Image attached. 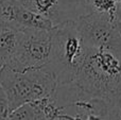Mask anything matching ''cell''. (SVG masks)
Segmentation results:
<instances>
[{
  "label": "cell",
  "instance_id": "277c9868",
  "mask_svg": "<svg viewBox=\"0 0 121 120\" xmlns=\"http://www.w3.org/2000/svg\"><path fill=\"white\" fill-rule=\"evenodd\" d=\"M51 51L52 30L20 31L16 53L9 68L19 72L45 68L50 62Z\"/></svg>",
  "mask_w": 121,
  "mask_h": 120
},
{
  "label": "cell",
  "instance_id": "2e32d148",
  "mask_svg": "<svg viewBox=\"0 0 121 120\" xmlns=\"http://www.w3.org/2000/svg\"><path fill=\"white\" fill-rule=\"evenodd\" d=\"M120 31H121V30H120Z\"/></svg>",
  "mask_w": 121,
  "mask_h": 120
},
{
  "label": "cell",
  "instance_id": "5b68a950",
  "mask_svg": "<svg viewBox=\"0 0 121 120\" xmlns=\"http://www.w3.org/2000/svg\"><path fill=\"white\" fill-rule=\"evenodd\" d=\"M74 23L87 48L108 50L121 57V31L117 23L94 13L80 16Z\"/></svg>",
  "mask_w": 121,
  "mask_h": 120
},
{
  "label": "cell",
  "instance_id": "3957f363",
  "mask_svg": "<svg viewBox=\"0 0 121 120\" xmlns=\"http://www.w3.org/2000/svg\"><path fill=\"white\" fill-rule=\"evenodd\" d=\"M0 85L8 97L11 112L23 104L53 97L59 86L55 77L46 68L19 72L6 66L0 70Z\"/></svg>",
  "mask_w": 121,
  "mask_h": 120
},
{
  "label": "cell",
  "instance_id": "8992f818",
  "mask_svg": "<svg viewBox=\"0 0 121 120\" xmlns=\"http://www.w3.org/2000/svg\"><path fill=\"white\" fill-rule=\"evenodd\" d=\"M30 11L47 18L54 26L75 21L86 15L84 0H18Z\"/></svg>",
  "mask_w": 121,
  "mask_h": 120
},
{
  "label": "cell",
  "instance_id": "7c38bea8",
  "mask_svg": "<svg viewBox=\"0 0 121 120\" xmlns=\"http://www.w3.org/2000/svg\"><path fill=\"white\" fill-rule=\"evenodd\" d=\"M117 26L119 27V29L121 30V10H119L118 13V18H117Z\"/></svg>",
  "mask_w": 121,
  "mask_h": 120
},
{
  "label": "cell",
  "instance_id": "52a82bcc",
  "mask_svg": "<svg viewBox=\"0 0 121 120\" xmlns=\"http://www.w3.org/2000/svg\"><path fill=\"white\" fill-rule=\"evenodd\" d=\"M0 18L3 25L19 32L29 29L52 30L54 28L50 20L30 11L18 0H0Z\"/></svg>",
  "mask_w": 121,
  "mask_h": 120
},
{
  "label": "cell",
  "instance_id": "ba28073f",
  "mask_svg": "<svg viewBox=\"0 0 121 120\" xmlns=\"http://www.w3.org/2000/svg\"><path fill=\"white\" fill-rule=\"evenodd\" d=\"M19 31L3 25L0 27V60L4 66H10L14 60L18 44Z\"/></svg>",
  "mask_w": 121,
  "mask_h": 120
},
{
  "label": "cell",
  "instance_id": "6da1fadb",
  "mask_svg": "<svg viewBox=\"0 0 121 120\" xmlns=\"http://www.w3.org/2000/svg\"><path fill=\"white\" fill-rule=\"evenodd\" d=\"M73 84L83 95L121 108V57L104 49L88 48Z\"/></svg>",
  "mask_w": 121,
  "mask_h": 120
},
{
  "label": "cell",
  "instance_id": "4fadbf2b",
  "mask_svg": "<svg viewBox=\"0 0 121 120\" xmlns=\"http://www.w3.org/2000/svg\"><path fill=\"white\" fill-rule=\"evenodd\" d=\"M3 66H4V64L2 63V61H1V60H0V70H1L2 68H3Z\"/></svg>",
  "mask_w": 121,
  "mask_h": 120
},
{
  "label": "cell",
  "instance_id": "7a4b0ae2",
  "mask_svg": "<svg viewBox=\"0 0 121 120\" xmlns=\"http://www.w3.org/2000/svg\"><path fill=\"white\" fill-rule=\"evenodd\" d=\"M87 50L74 21L55 26L52 29L51 59L45 68L55 77L59 86L71 84L77 79Z\"/></svg>",
  "mask_w": 121,
  "mask_h": 120
},
{
  "label": "cell",
  "instance_id": "9c48e42d",
  "mask_svg": "<svg viewBox=\"0 0 121 120\" xmlns=\"http://www.w3.org/2000/svg\"><path fill=\"white\" fill-rule=\"evenodd\" d=\"M84 4L86 14L94 13L117 23L121 0H84Z\"/></svg>",
  "mask_w": 121,
  "mask_h": 120
},
{
  "label": "cell",
  "instance_id": "8fae6325",
  "mask_svg": "<svg viewBox=\"0 0 121 120\" xmlns=\"http://www.w3.org/2000/svg\"><path fill=\"white\" fill-rule=\"evenodd\" d=\"M106 120H121V108L117 111H114Z\"/></svg>",
  "mask_w": 121,
  "mask_h": 120
},
{
  "label": "cell",
  "instance_id": "5bb4252c",
  "mask_svg": "<svg viewBox=\"0 0 121 120\" xmlns=\"http://www.w3.org/2000/svg\"><path fill=\"white\" fill-rule=\"evenodd\" d=\"M2 26V21H1V18H0V27Z\"/></svg>",
  "mask_w": 121,
  "mask_h": 120
},
{
  "label": "cell",
  "instance_id": "9a60e30c",
  "mask_svg": "<svg viewBox=\"0 0 121 120\" xmlns=\"http://www.w3.org/2000/svg\"><path fill=\"white\" fill-rule=\"evenodd\" d=\"M120 10H121V6H120Z\"/></svg>",
  "mask_w": 121,
  "mask_h": 120
},
{
  "label": "cell",
  "instance_id": "30bf717a",
  "mask_svg": "<svg viewBox=\"0 0 121 120\" xmlns=\"http://www.w3.org/2000/svg\"><path fill=\"white\" fill-rule=\"evenodd\" d=\"M11 114V108L9 100L4 90L0 85V120H8Z\"/></svg>",
  "mask_w": 121,
  "mask_h": 120
}]
</instances>
